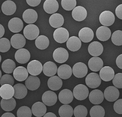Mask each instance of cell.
Returning a JSON list of instances; mask_svg holds the SVG:
<instances>
[{"instance_id":"obj_8","label":"cell","mask_w":122,"mask_h":117,"mask_svg":"<svg viewBox=\"0 0 122 117\" xmlns=\"http://www.w3.org/2000/svg\"><path fill=\"white\" fill-rule=\"evenodd\" d=\"M43 66L38 60H33L29 63L27 66V70L32 76H37L42 71Z\"/></svg>"},{"instance_id":"obj_27","label":"cell","mask_w":122,"mask_h":117,"mask_svg":"<svg viewBox=\"0 0 122 117\" xmlns=\"http://www.w3.org/2000/svg\"><path fill=\"white\" fill-rule=\"evenodd\" d=\"M29 73L25 67L19 66L16 67L13 71L14 78L18 81H23L28 78Z\"/></svg>"},{"instance_id":"obj_2","label":"cell","mask_w":122,"mask_h":117,"mask_svg":"<svg viewBox=\"0 0 122 117\" xmlns=\"http://www.w3.org/2000/svg\"><path fill=\"white\" fill-rule=\"evenodd\" d=\"M24 37L28 40H33L39 36V29L36 25L34 24L28 25L24 30Z\"/></svg>"},{"instance_id":"obj_28","label":"cell","mask_w":122,"mask_h":117,"mask_svg":"<svg viewBox=\"0 0 122 117\" xmlns=\"http://www.w3.org/2000/svg\"><path fill=\"white\" fill-rule=\"evenodd\" d=\"M58 67L56 64L53 62L48 61L46 62L43 66V72L46 76L51 77L55 76L57 72Z\"/></svg>"},{"instance_id":"obj_30","label":"cell","mask_w":122,"mask_h":117,"mask_svg":"<svg viewBox=\"0 0 122 117\" xmlns=\"http://www.w3.org/2000/svg\"><path fill=\"white\" fill-rule=\"evenodd\" d=\"M88 66L91 70L94 72H98L100 71L103 66V62L100 58L96 57L91 58L88 62Z\"/></svg>"},{"instance_id":"obj_35","label":"cell","mask_w":122,"mask_h":117,"mask_svg":"<svg viewBox=\"0 0 122 117\" xmlns=\"http://www.w3.org/2000/svg\"><path fill=\"white\" fill-rule=\"evenodd\" d=\"M16 101L13 98L8 100L2 99L1 101V107L3 110L6 112L13 111L16 107Z\"/></svg>"},{"instance_id":"obj_26","label":"cell","mask_w":122,"mask_h":117,"mask_svg":"<svg viewBox=\"0 0 122 117\" xmlns=\"http://www.w3.org/2000/svg\"><path fill=\"white\" fill-rule=\"evenodd\" d=\"M59 8V3L56 0H46L43 4V9L48 14L56 13Z\"/></svg>"},{"instance_id":"obj_39","label":"cell","mask_w":122,"mask_h":117,"mask_svg":"<svg viewBox=\"0 0 122 117\" xmlns=\"http://www.w3.org/2000/svg\"><path fill=\"white\" fill-rule=\"evenodd\" d=\"M90 114L91 117H104L105 110L100 105H96L91 108Z\"/></svg>"},{"instance_id":"obj_15","label":"cell","mask_w":122,"mask_h":117,"mask_svg":"<svg viewBox=\"0 0 122 117\" xmlns=\"http://www.w3.org/2000/svg\"><path fill=\"white\" fill-rule=\"evenodd\" d=\"M89 100L91 102L95 105H98L101 103L104 100L103 93L100 90H94L89 94Z\"/></svg>"},{"instance_id":"obj_21","label":"cell","mask_w":122,"mask_h":117,"mask_svg":"<svg viewBox=\"0 0 122 117\" xmlns=\"http://www.w3.org/2000/svg\"><path fill=\"white\" fill-rule=\"evenodd\" d=\"M73 95L71 91L69 89H64L59 94V99L60 102L64 104H69L73 100Z\"/></svg>"},{"instance_id":"obj_23","label":"cell","mask_w":122,"mask_h":117,"mask_svg":"<svg viewBox=\"0 0 122 117\" xmlns=\"http://www.w3.org/2000/svg\"><path fill=\"white\" fill-rule=\"evenodd\" d=\"M58 77L61 80H67L69 78L72 74V70L71 67L67 64H63L61 65L57 70Z\"/></svg>"},{"instance_id":"obj_31","label":"cell","mask_w":122,"mask_h":117,"mask_svg":"<svg viewBox=\"0 0 122 117\" xmlns=\"http://www.w3.org/2000/svg\"><path fill=\"white\" fill-rule=\"evenodd\" d=\"M1 9L6 15H11L16 12V5L12 1H6L2 4Z\"/></svg>"},{"instance_id":"obj_33","label":"cell","mask_w":122,"mask_h":117,"mask_svg":"<svg viewBox=\"0 0 122 117\" xmlns=\"http://www.w3.org/2000/svg\"><path fill=\"white\" fill-rule=\"evenodd\" d=\"M14 90V97L18 99L24 98L28 93V90L26 86L22 84H17L13 86Z\"/></svg>"},{"instance_id":"obj_25","label":"cell","mask_w":122,"mask_h":117,"mask_svg":"<svg viewBox=\"0 0 122 117\" xmlns=\"http://www.w3.org/2000/svg\"><path fill=\"white\" fill-rule=\"evenodd\" d=\"M32 114L37 117L43 116L46 112L47 108L46 105L41 102H37L34 103L32 107Z\"/></svg>"},{"instance_id":"obj_6","label":"cell","mask_w":122,"mask_h":117,"mask_svg":"<svg viewBox=\"0 0 122 117\" xmlns=\"http://www.w3.org/2000/svg\"><path fill=\"white\" fill-rule=\"evenodd\" d=\"M69 58V53L65 48L59 47L53 52V58L58 63H64L67 61Z\"/></svg>"},{"instance_id":"obj_46","label":"cell","mask_w":122,"mask_h":117,"mask_svg":"<svg viewBox=\"0 0 122 117\" xmlns=\"http://www.w3.org/2000/svg\"><path fill=\"white\" fill-rule=\"evenodd\" d=\"M112 84L117 89L122 88V73H118L114 75L112 79Z\"/></svg>"},{"instance_id":"obj_49","label":"cell","mask_w":122,"mask_h":117,"mask_svg":"<svg viewBox=\"0 0 122 117\" xmlns=\"http://www.w3.org/2000/svg\"><path fill=\"white\" fill-rule=\"evenodd\" d=\"M41 1V0H34V1H32V0H26V3H28V4L32 7H36L40 4Z\"/></svg>"},{"instance_id":"obj_36","label":"cell","mask_w":122,"mask_h":117,"mask_svg":"<svg viewBox=\"0 0 122 117\" xmlns=\"http://www.w3.org/2000/svg\"><path fill=\"white\" fill-rule=\"evenodd\" d=\"M49 45V40L48 38L44 35L38 36L35 40V45L38 49L44 50L46 49Z\"/></svg>"},{"instance_id":"obj_52","label":"cell","mask_w":122,"mask_h":117,"mask_svg":"<svg viewBox=\"0 0 122 117\" xmlns=\"http://www.w3.org/2000/svg\"><path fill=\"white\" fill-rule=\"evenodd\" d=\"M1 117H15V116L12 114V113L8 112L4 113V114L1 116Z\"/></svg>"},{"instance_id":"obj_22","label":"cell","mask_w":122,"mask_h":117,"mask_svg":"<svg viewBox=\"0 0 122 117\" xmlns=\"http://www.w3.org/2000/svg\"><path fill=\"white\" fill-rule=\"evenodd\" d=\"M97 38L102 41H107L112 35V32L110 29L105 26H101L98 28L96 32Z\"/></svg>"},{"instance_id":"obj_24","label":"cell","mask_w":122,"mask_h":117,"mask_svg":"<svg viewBox=\"0 0 122 117\" xmlns=\"http://www.w3.org/2000/svg\"><path fill=\"white\" fill-rule=\"evenodd\" d=\"M14 90L13 86L10 85H4L0 88V96L4 99H10L13 98Z\"/></svg>"},{"instance_id":"obj_55","label":"cell","mask_w":122,"mask_h":117,"mask_svg":"<svg viewBox=\"0 0 122 117\" xmlns=\"http://www.w3.org/2000/svg\"><path fill=\"white\" fill-rule=\"evenodd\" d=\"M1 60H2V58H1V56L0 55V63L1 62Z\"/></svg>"},{"instance_id":"obj_38","label":"cell","mask_w":122,"mask_h":117,"mask_svg":"<svg viewBox=\"0 0 122 117\" xmlns=\"http://www.w3.org/2000/svg\"><path fill=\"white\" fill-rule=\"evenodd\" d=\"M59 114L60 117H72L73 115V109L70 105H63L59 109Z\"/></svg>"},{"instance_id":"obj_42","label":"cell","mask_w":122,"mask_h":117,"mask_svg":"<svg viewBox=\"0 0 122 117\" xmlns=\"http://www.w3.org/2000/svg\"><path fill=\"white\" fill-rule=\"evenodd\" d=\"M32 112L30 107L22 106L18 108L17 111V117H32Z\"/></svg>"},{"instance_id":"obj_4","label":"cell","mask_w":122,"mask_h":117,"mask_svg":"<svg viewBox=\"0 0 122 117\" xmlns=\"http://www.w3.org/2000/svg\"><path fill=\"white\" fill-rule=\"evenodd\" d=\"M53 37L56 42L63 43L66 42L69 39V33L66 29L61 27L55 30L53 33Z\"/></svg>"},{"instance_id":"obj_7","label":"cell","mask_w":122,"mask_h":117,"mask_svg":"<svg viewBox=\"0 0 122 117\" xmlns=\"http://www.w3.org/2000/svg\"><path fill=\"white\" fill-rule=\"evenodd\" d=\"M104 97L109 102L117 100L120 96V92L118 89L114 86H109L106 88L104 92Z\"/></svg>"},{"instance_id":"obj_12","label":"cell","mask_w":122,"mask_h":117,"mask_svg":"<svg viewBox=\"0 0 122 117\" xmlns=\"http://www.w3.org/2000/svg\"><path fill=\"white\" fill-rule=\"evenodd\" d=\"M94 34L93 30L90 28L85 27L80 30L78 33V38L84 43H88L93 40Z\"/></svg>"},{"instance_id":"obj_10","label":"cell","mask_w":122,"mask_h":117,"mask_svg":"<svg viewBox=\"0 0 122 117\" xmlns=\"http://www.w3.org/2000/svg\"><path fill=\"white\" fill-rule=\"evenodd\" d=\"M43 103L48 107H51L55 105L58 100L56 94L52 91H47L44 92L42 96Z\"/></svg>"},{"instance_id":"obj_53","label":"cell","mask_w":122,"mask_h":117,"mask_svg":"<svg viewBox=\"0 0 122 117\" xmlns=\"http://www.w3.org/2000/svg\"><path fill=\"white\" fill-rule=\"evenodd\" d=\"M43 117H57L55 114H53L52 112H47L43 116Z\"/></svg>"},{"instance_id":"obj_45","label":"cell","mask_w":122,"mask_h":117,"mask_svg":"<svg viewBox=\"0 0 122 117\" xmlns=\"http://www.w3.org/2000/svg\"><path fill=\"white\" fill-rule=\"evenodd\" d=\"M14 84V77L9 74H6L3 75L0 79V85L2 86L4 85H10L13 86Z\"/></svg>"},{"instance_id":"obj_3","label":"cell","mask_w":122,"mask_h":117,"mask_svg":"<svg viewBox=\"0 0 122 117\" xmlns=\"http://www.w3.org/2000/svg\"><path fill=\"white\" fill-rule=\"evenodd\" d=\"M99 21L102 25L107 27L114 24L115 16L111 11H104L99 16Z\"/></svg>"},{"instance_id":"obj_41","label":"cell","mask_w":122,"mask_h":117,"mask_svg":"<svg viewBox=\"0 0 122 117\" xmlns=\"http://www.w3.org/2000/svg\"><path fill=\"white\" fill-rule=\"evenodd\" d=\"M112 41L114 45L121 46L122 45V31L121 30H117L112 33Z\"/></svg>"},{"instance_id":"obj_51","label":"cell","mask_w":122,"mask_h":117,"mask_svg":"<svg viewBox=\"0 0 122 117\" xmlns=\"http://www.w3.org/2000/svg\"><path fill=\"white\" fill-rule=\"evenodd\" d=\"M5 34V29L3 25L0 24V39L4 36Z\"/></svg>"},{"instance_id":"obj_34","label":"cell","mask_w":122,"mask_h":117,"mask_svg":"<svg viewBox=\"0 0 122 117\" xmlns=\"http://www.w3.org/2000/svg\"><path fill=\"white\" fill-rule=\"evenodd\" d=\"M48 88L52 91H58L63 86V81L61 79L57 76H53L48 79L47 81Z\"/></svg>"},{"instance_id":"obj_18","label":"cell","mask_w":122,"mask_h":117,"mask_svg":"<svg viewBox=\"0 0 122 117\" xmlns=\"http://www.w3.org/2000/svg\"><path fill=\"white\" fill-rule=\"evenodd\" d=\"M114 76V71L112 67L105 66L102 67L100 70L99 76L101 80L104 81H112Z\"/></svg>"},{"instance_id":"obj_44","label":"cell","mask_w":122,"mask_h":117,"mask_svg":"<svg viewBox=\"0 0 122 117\" xmlns=\"http://www.w3.org/2000/svg\"><path fill=\"white\" fill-rule=\"evenodd\" d=\"M10 41L6 38L0 39V52H6L10 49Z\"/></svg>"},{"instance_id":"obj_11","label":"cell","mask_w":122,"mask_h":117,"mask_svg":"<svg viewBox=\"0 0 122 117\" xmlns=\"http://www.w3.org/2000/svg\"><path fill=\"white\" fill-rule=\"evenodd\" d=\"M30 58V55L28 50L25 48L18 50L15 54V59L20 64H24L29 62Z\"/></svg>"},{"instance_id":"obj_13","label":"cell","mask_w":122,"mask_h":117,"mask_svg":"<svg viewBox=\"0 0 122 117\" xmlns=\"http://www.w3.org/2000/svg\"><path fill=\"white\" fill-rule=\"evenodd\" d=\"M26 43V40L25 37L20 34H16L11 37L10 40V44L15 49L22 48Z\"/></svg>"},{"instance_id":"obj_17","label":"cell","mask_w":122,"mask_h":117,"mask_svg":"<svg viewBox=\"0 0 122 117\" xmlns=\"http://www.w3.org/2000/svg\"><path fill=\"white\" fill-rule=\"evenodd\" d=\"M89 54L95 57L100 56L103 51V46L98 41H94L90 44L88 46Z\"/></svg>"},{"instance_id":"obj_5","label":"cell","mask_w":122,"mask_h":117,"mask_svg":"<svg viewBox=\"0 0 122 117\" xmlns=\"http://www.w3.org/2000/svg\"><path fill=\"white\" fill-rule=\"evenodd\" d=\"M85 81L88 87L91 89H96L101 85V80L98 74L93 72L87 75Z\"/></svg>"},{"instance_id":"obj_47","label":"cell","mask_w":122,"mask_h":117,"mask_svg":"<svg viewBox=\"0 0 122 117\" xmlns=\"http://www.w3.org/2000/svg\"><path fill=\"white\" fill-rule=\"evenodd\" d=\"M114 111L117 114H122V99H120L116 100L113 104Z\"/></svg>"},{"instance_id":"obj_37","label":"cell","mask_w":122,"mask_h":117,"mask_svg":"<svg viewBox=\"0 0 122 117\" xmlns=\"http://www.w3.org/2000/svg\"><path fill=\"white\" fill-rule=\"evenodd\" d=\"M16 68V64L11 59H7L2 63V69L5 73L10 74Z\"/></svg>"},{"instance_id":"obj_14","label":"cell","mask_w":122,"mask_h":117,"mask_svg":"<svg viewBox=\"0 0 122 117\" xmlns=\"http://www.w3.org/2000/svg\"><path fill=\"white\" fill-rule=\"evenodd\" d=\"M8 28L11 32L14 33L20 32L24 27V23L20 18L14 17L9 20Z\"/></svg>"},{"instance_id":"obj_56","label":"cell","mask_w":122,"mask_h":117,"mask_svg":"<svg viewBox=\"0 0 122 117\" xmlns=\"http://www.w3.org/2000/svg\"></svg>"},{"instance_id":"obj_54","label":"cell","mask_w":122,"mask_h":117,"mask_svg":"<svg viewBox=\"0 0 122 117\" xmlns=\"http://www.w3.org/2000/svg\"><path fill=\"white\" fill-rule=\"evenodd\" d=\"M1 77H2V72H1V70H0V79H1Z\"/></svg>"},{"instance_id":"obj_20","label":"cell","mask_w":122,"mask_h":117,"mask_svg":"<svg viewBox=\"0 0 122 117\" xmlns=\"http://www.w3.org/2000/svg\"><path fill=\"white\" fill-rule=\"evenodd\" d=\"M26 88L30 91H35L39 88L40 80L37 76L30 75L26 79L25 81Z\"/></svg>"},{"instance_id":"obj_9","label":"cell","mask_w":122,"mask_h":117,"mask_svg":"<svg viewBox=\"0 0 122 117\" xmlns=\"http://www.w3.org/2000/svg\"><path fill=\"white\" fill-rule=\"evenodd\" d=\"M72 73L77 78H82L85 77L88 72L86 65L82 62L76 63L72 69Z\"/></svg>"},{"instance_id":"obj_16","label":"cell","mask_w":122,"mask_h":117,"mask_svg":"<svg viewBox=\"0 0 122 117\" xmlns=\"http://www.w3.org/2000/svg\"><path fill=\"white\" fill-rule=\"evenodd\" d=\"M72 16L76 21H83L87 16L86 10L82 6L76 7L72 10Z\"/></svg>"},{"instance_id":"obj_29","label":"cell","mask_w":122,"mask_h":117,"mask_svg":"<svg viewBox=\"0 0 122 117\" xmlns=\"http://www.w3.org/2000/svg\"><path fill=\"white\" fill-rule=\"evenodd\" d=\"M67 47L68 50L72 51H78L81 46V41L78 37L72 36L68 39L66 43Z\"/></svg>"},{"instance_id":"obj_32","label":"cell","mask_w":122,"mask_h":117,"mask_svg":"<svg viewBox=\"0 0 122 117\" xmlns=\"http://www.w3.org/2000/svg\"><path fill=\"white\" fill-rule=\"evenodd\" d=\"M49 22L52 27L58 29L63 25L64 19L62 15L56 13L52 14L49 17Z\"/></svg>"},{"instance_id":"obj_50","label":"cell","mask_w":122,"mask_h":117,"mask_svg":"<svg viewBox=\"0 0 122 117\" xmlns=\"http://www.w3.org/2000/svg\"><path fill=\"white\" fill-rule=\"evenodd\" d=\"M116 64L120 69H122V55L121 54L116 59Z\"/></svg>"},{"instance_id":"obj_40","label":"cell","mask_w":122,"mask_h":117,"mask_svg":"<svg viewBox=\"0 0 122 117\" xmlns=\"http://www.w3.org/2000/svg\"><path fill=\"white\" fill-rule=\"evenodd\" d=\"M73 114L75 117H86L87 115V109L83 105H79L75 107Z\"/></svg>"},{"instance_id":"obj_48","label":"cell","mask_w":122,"mask_h":117,"mask_svg":"<svg viewBox=\"0 0 122 117\" xmlns=\"http://www.w3.org/2000/svg\"><path fill=\"white\" fill-rule=\"evenodd\" d=\"M116 14L120 20H122V4L118 6L116 9Z\"/></svg>"},{"instance_id":"obj_1","label":"cell","mask_w":122,"mask_h":117,"mask_svg":"<svg viewBox=\"0 0 122 117\" xmlns=\"http://www.w3.org/2000/svg\"><path fill=\"white\" fill-rule=\"evenodd\" d=\"M73 97L78 100H85L89 94V89L87 86L83 84H79L76 86L73 91Z\"/></svg>"},{"instance_id":"obj_43","label":"cell","mask_w":122,"mask_h":117,"mask_svg":"<svg viewBox=\"0 0 122 117\" xmlns=\"http://www.w3.org/2000/svg\"><path fill=\"white\" fill-rule=\"evenodd\" d=\"M61 5L63 8L67 11L73 10L76 5V0H62L61 1Z\"/></svg>"},{"instance_id":"obj_19","label":"cell","mask_w":122,"mask_h":117,"mask_svg":"<svg viewBox=\"0 0 122 117\" xmlns=\"http://www.w3.org/2000/svg\"><path fill=\"white\" fill-rule=\"evenodd\" d=\"M23 20L28 24H33L37 21L38 14L36 11L32 9H26L22 14Z\"/></svg>"}]
</instances>
